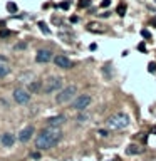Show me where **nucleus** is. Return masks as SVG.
<instances>
[{
  "instance_id": "19",
  "label": "nucleus",
  "mask_w": 156,
  "mask_h": 161,
  "mask_svg": "<svg viewBox=\"0 0 156 161\" xmlns=\"http://www.w3.org/2000/svg\"><path fill=\"white\" fill-rule=\"evenodd\" d=\"M39 27L42 29V32H45V34H49V29L45 27V24H44V22H40V24H39Z\"/></svg>"
},
{
  "instance_id": "14",
  "label": "nucleus",
  "mask_w": 156,
  "mask_h": 161,
  "mask_svg": "<svg viewBox=\"0 0 156 161\" xmlns=\"http://www.w3.org/2000/svg\"><path fill=\"white\" fill-rule=\"evenodd\" d=\"M126 153H128V154H136V153H141V149H139L136 144H131L129 148L126 149Z\"/></svg>"
},
{
  "instance_id": "21",
  "label": "nucleus",
  "mask_w": 156,
  "mask_h": 161,
  "mask_svg": "<svg viewBox=\"0 0 156 161\" xmlns=\"http://www.w3.org/2000/svg\"><path fill=\"white\" fill-rule=\"evenodd\" d=\"M141 34H143V37H146V39H151V34L148 32V30H143Z\"/></svg>"
},
{
  "instance_id": "10",
  "label": "nucleus",
  "mask_w": 156,
  "mask_h": 161,
  "mask_svg": "<svg viewBox=\"0 0 156 161\" xmlns=\"http://www.w3.org/2000/svg\"><path fill=\"white\" fill-rule=\"evenodd\" d=\"M65 123V116L59 114V116H52L47 119V128H60Z\"/></svg>"
},
{
  "instance_id": "9",
  "label": "nucleus",
  "mask_w": 156,
  "mask_h": 161,
  "mask_svg": "<svg viewBox=\"0 0 156 161\" xmlns=\"http://www.w3.org/2000/svg\"><path fill=\"white\" fill-rule=\"evenodd\" d=\"M32 134H34V126H25L24 129H20L17 138H19L20 143H27V141H30V138H32Z\"/></svg>"
},
{
  "instance_id": "22",
  "label": "nucleus",
  "mask_w": 156,
  "mask_h": 161,
  "mask_svg": "<svg viewBox=\"0 0 156 161\" xmlns=\"http://www.w3.org/2000/svg\"><path fill=\"white\" fill-rule=\"evenodd\" d=\"M111 3V0H104V2L103 3H101V7H108V5Z\"/></svg>"
},
{
  "instance_id": "5",
  "label": "nucleus",
  "mask_w": 156,
  "mask_h": 161,
  "mask_svg": "<svg viewBox=\"0 0 156 161\" xmlns=\"http://www.w3.org/2000/svg\"><path fill=\"white\" fill-rule=\"evenodd\" d=\"M91 103H92V97H91V94H79L77 97H75L72 101V104H70V108H72L74 111H79V113H82V111H86L91 106Z\"/></svg>"
},
{
  "instance_id": "4",
  "label": "nucleus",
  "mask_w": 156,
  "mask_h": 161,
  "mask_svg": "<svg viewBox=\"0 0 156 161\" xmlns=\"http://www.w3.org/2000/svg\"><path fill=\"white\" fill-rule=\"evenodd\" d=\"M60 89H62V77H59V75H50V77H47L42 84V91L45 94L57 92Z\"/></svg>"
},
{
  "instance_id": "2",
  "label": "nucleus",
  "mask_w": 156,
  "mask_h": 161,
  "mask_svg": "<svg viewBox=\"0 0 156 161\" xmlns=\"http://www.w3.org/2000/svg\"><path fill=\"white\" fill-rule=\"evenodd\" d=\"M128 124H129V116L124 113H116L106 121V126L111 131H121V129L128 128Z\"/></svg>"
},
{
  "instance_id": "12",
  "label": "nucleus",
  "mask_w": 156,
  "mask_h": 161,
  "mask_svg": "<svg viewBox=\"0 0 156 161\" xmlns=\"http://www.w3.org/2000/svg\"><path fill=\"white\" fill-rule=\"evenodd\" d=\"M8 72H10V65L5 62V60H0V79L5 77Z\"/></svg>"
},
{
  "instance_id": "16",
  "label": "nucleus",
  "mask_w": 156,
  "mask_h": 161,
  "mask_svg": "<svg viewBox=\"0 0 156 161\" xmlns=\"http://www.w3.org/2000/svg\"><path fill=\"white\" fill-rule=\"evenodd\" d=\"M87 119H89V116H87V114H79V116H77V121H79V124L86 123Z\"/></svg>"
},
{
  "instance_id": "15",
  "label": "nucleus",
  "mask_w": 156,
  "mask_h": 161,
  "mask_svg": "<svg viewBox=\"0 0 156 161\" xmlns=\"http://www.w3.org/2000/svg\"><path fill=\"white\" fill-rule=\"evenodd\" d=\"M39 87H40V82L37 80V82H32L29 86V92H32V91H39Z\"/></svg>"
},
{
  "instance_id": "7",
  "label": "nucleus",
  "mask_w": 156,
  "mask_h": 161,
  "mask_svg": "<svg viewBox=\"0 0 156 161\" xmlns=\"http://www.w3.org/2000/svg\"><path fill=\"white\" fill-rule=\"evenodd\" d=\"M52 59H54V55L49 49H40V50H37V54H35V62H39V64L50 62Z\"/></svg>"
},
{
  "instance_id": "1",
  "label": "nucleus",
  "mask_w": 156,
  "mask_h": 161,
  "mask_svg": "<svg viewBox=\"0 0 156 161\" xmlns=\"http://www.w3.org/2000/svg\"><path fill=\"white\" fill-rule=\"evenodd\" d=\"M60 139H62V131H60V128H45L35 138V148L40 151L50 149L54 146H57Z\"/></svg>"
},
{
  "instance_id": "3",
  "label": "nucleus",
  "mask_w": 156,
  "mask_h": 161,
  "mask_svg": "<svg viewBox=\"0 0 156 161\" xmlns=\"http://www.w3.org/2000/svg\"><path fill=\"white\" fill-rule=\"evenodd\" d=\"M75 94H77V86H74V84L65 86V87L60 89L57 92V96H55V103L65 104V103H69V101H72L75 97Z\"/></svg>"
},
{
  "instance_id": "11",
  "label": "nucleus",
  "mask_w": 156,
  "mask_h": 161,
  "mask_svg": "<svg viewBox=\"0 0 156 161\" xmlns=\"http://www.w3.org/2000/svg\"><path fill=\"white\" fill-rule=\"evenodd\" d=\"M0 141H2V144L5 146V148H12L14 143H15V136L12 133H3L2 136H0Z\"/></svg>"
},
{
  "instance_id": "17",
  "label": "nucleus",
  "mask_w": 156,
  "mask_h": 161,
  "mask_svg": "<svg viewBox=\"0 0 156 161\" xmlns=\"http://www.w3.org/2000/svg\"><path fill=\"white\" fill-rule=\"evenodd\" d=\"M124 12H126V5L124 3H119L118 5V14L119 15H124Z\"/></svg>"
},
{
  "instance_id": "6",
  "label": "nucleus",
  "mask_w": 156,
  "mask_h": 161,
  "mask_svg": "<svg viewBox=\"0 0 156 161\" xmlns=\"http://www.w3.org/2000/svg\"><path fill=\"white\" fill-rule=\"evenodd\" d=\"M14 99H15V103H17V104H27L29 101H30L29 89H25V87L14 89Z\"/></svg>"
},
{
  "instance_id": "8",
  "label": "nucleus",
  "mask_w": 156,
  "mask_h": 161,
  "mask_svg": "<svg viewBox=\"0 0 156 161\" xmlns=\"http://www.w3.org/2000/svg\"><path fill=\"white\" fill-rule=\"evenodd\" d=\"M54 64L57 65V67H60V69H70L74 65L72 60H70L67 55H64V54L55 55V57H54Z\"/></svg>"
},
{
  "instance_id": "18",
  "label": "nucleus",
  "mask_w": 156,
  "mask_h": 161,
  "mask_svg": "<svg viewBox=\"0 0 156 161\" xmlns=\"http://www.w3.org/2000/svg\"><path fill=\"white\" fill-rule=\"evenodd\" d=\"M148 70H149V72H156V62H149V65H148Z\"/></svg>"
},
{
  "instance_id": "20",
  "label": "nucleus",
  "mask_w": 156,
  "mask_h": 161,
  "mask_svg": "<svg viewBox=\"0 0 156 161\" xmlns=\"http://www.w3.org/2000/svg\"><path fill=\"white\" fill-rule=\"evenodd\" d=\"M98 134H99V136H103V138H106V136H108V131H104V129H99V131H98Z\"/></svg>"
},
{
  "instance_id": "23",
  "label": "nucleus",
  "mask_w": 156,
  "mask_h": 161,
  "mask_svg": "<svg viewBox=\"0 0 156 161\" xmlns=\"http://www.w3.org/2000/svg\"><path fill=\"white\" fill-rule=\"evenodd\" d=\"M7 8H8V10H15V8H17V7H15L14 3H8V5H7Z\"/></svg>"
},
{
  "instance_id": "13",
  "label": "nucleus",
  "mask_w": 156,
  "mask_h": 161,
  "mask_svg": "<svg viewBox=\"0 0 156 161\" xmlns=\"http://www.w3.org/2000/svg\"><path fill=\"white\" fill-rule=\"evenodd\" d=\"M87 29L91 30V32H104V25H101V24H96V22H91L87 25Z\"/></svg>"
}]
</instances>
